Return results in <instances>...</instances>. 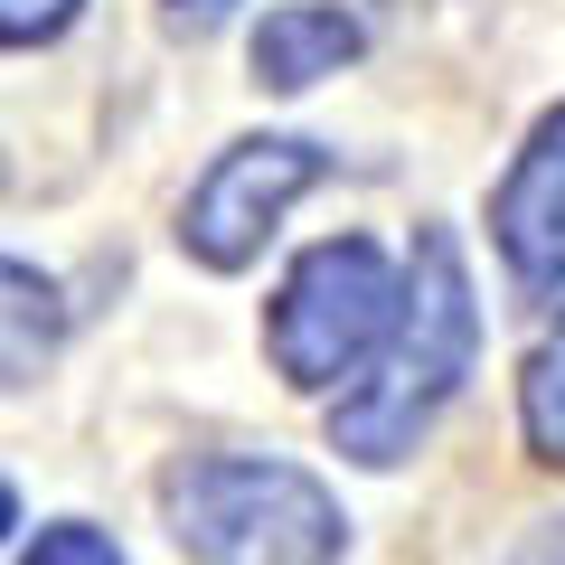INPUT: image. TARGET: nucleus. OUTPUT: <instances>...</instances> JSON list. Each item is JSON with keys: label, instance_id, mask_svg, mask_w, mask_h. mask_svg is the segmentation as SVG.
Listing matches in <instances>:
<instances>
[{"label": "nucleus", "instance_id": "nucleus-1", "mask_svg": "<svg viewBox=\"0 0 565 565\" xmlns=\"http://www.w3.org/2000/svg\"><path fill=\"white\" fill-rule=\"evenodd\" d=\"M471 359H481V292L452 226H424L415 255L396 274V311H386L367 367L349 377V396L330 405V444L367 471H396L405 452L444 424V405L462 396Z\"/></svg>", "mask_w": 565, "mask_h": 565}, {"label": "nucleus", "instance_id": "nucleus-2", "mask_svg": "<svg viewBox=\"0 0 565 565\" xmlns=\"http://www.w3.org/2000/svg\"><path fill=\"white\" fill-rule=\"evenodd\" d=\"M161 519L199 565H340L349 519L302 462L199 452L161 481Z\"/></svg>", "mask_w": 565, "mask_h": 565}, {"label": "nucleus", "instance_id": "nucleus-3", "mask_svg": "<svg viewBox=\"0 0 565 565\" xmlns=\"http://www.w3.org/2000/svg\"><path fill=\"white\" fill-rule=\"evenodd\" d=\"M386 311H396V264H386V245L330 236V245H311V255L282 274L264 349H274V367L302 386V396H330V386H349L367 367Z\"/></svg>", "mask_w": 565, "mask_h": 565}, {"label": "nucleus", "instance_id": "nucleus-4", "mask_svg": "<svg viewBox=\"0 0 565 565\" xmlns=\"http://www.w3.org/2000/svg\"><path fill=\"white\" fill-rule=\"evenodd\" d=\"M330 170H340V161H330L321 141H302V132H245V141H226L217 161H207V180L180 199V255L207 264V274H245V264L274 245V226L292 217Z\"/></svg>", "mask_w": 565, "mask_h": 565}, {"label": "nucleus", "instance_id": "nucleus-5", "mask_svg": "<svg viewBox=\"0 0 565 565\" xmlns=\"http://www.w3.org/2000/svg\"><path fill=\"white\" fill-rule=\"evenodd\" d=\"M490 236H500V264L527 292L565 282V104L519 141V161L490 199Z\"/></svg>", "mask_w": 565, "mask_h": 565}, {"label": "nucleus", "instance_id": "nucleus-6", "mask_svg": "<svg viewBox=\"0 0 565 565\" xmlns=\"http://www.w3.org/2000/svg\"><path fill=\"white\" fill-rule=\"evenodd\" d=\"M359 47H367V29L349 20L340 0H282V10H264V29H255V85L302 95V85L359 66Z\"/></svg>", "mask_w": 565, "mask_h": 565}, {"label": "nucleus", "instance_id": "nucleus-7", "mask_svg": "<svg viewBox=\"0 0 565 565\" xmlns=\"http://www.w3.org/2000/svg\"><path fill=\"white\" fill-rule=\"evenodd\" d=\"M57 340H66L57 282H47L39 264L0 255V386H29L47 359H57Z\"/></svg>", "mask_w": 565, "mask_h": 565}, {"label": "nucleus", "instance_id": "nucleus-8", "mask_svg": "<svg viewBox=\"0 0 565 565\" xmlns=\"http://www.w3.org/2000/svg\"><path fill=\"white\" fill-rule=\"evenodd\" d=\"M519 424H527V452L565 471V311L546 321V340L519 367Z\"/></svg>", "mask_w": 565, "mask_h": 565}, {"label": "nucleus", "instance_id": "nucleus-9", "mask_svg": "<svg viewBox=\"0 0 565 565\" xmlns=\"http://www.w3.org/2000/svg\"><path fill=\"white\" fill-rule=\"evenodd\" d=\"M20 565H122V546L104 527H85V519H57V527H39V546Z\"/></svg>", "mask_w": 565, "mask_h": 565}, {"label": "nucleus", "instance_id": "nucleus-10", "mask_svg": "<svg viewBox=\"0 0 565 565\" xmlns=\"http://www.w3.org/2000/svg\"><path fill=\"white\" fill-rule=\"evenodd\" d=\"M85 0H0V47H47L76 29Z\"/></svg>", "mask_w": 565, "mask_h": 565}, {"label": "nucleus", "instance_id": "nucleus-11", "mask_svg": "<svg viewBox=\"0 0 565 565\" xmlns=\"http://www.w3.org/2000/svg\"><path fill=\"white\" fill-rule=\"evenodd\" d=\"M161 10H170V20H180V29H217L226 10H236V0H161Z\"/></svg>", "mask_w": 565, "mask_h": 565}, {"label": "nucleus", "instance_id": "nucleus-12", "mask_svg": "<svg viewBox=\"0 0 565 565\" xmlns=\"http://www.w3.org/2000/svg\"><path fill=\"white\" fill-rule=\"evenodd\" d=\"M10 527H20V500H10V481H0V537H10Z\"/></svg>", "mask_w": 565, "mask_h": 565}]
</instances>
